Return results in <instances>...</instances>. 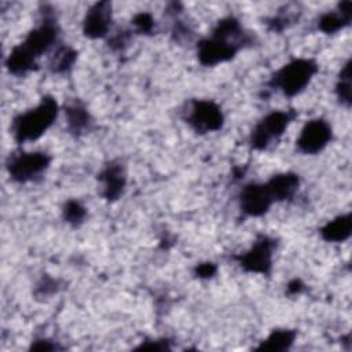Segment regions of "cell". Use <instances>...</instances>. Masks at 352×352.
I'll use <instances>...</instances> for the list:
<instances>
[{"label": "cell", "instance_id": "25", "mask_svg": "<svg viewBox=\"0 0 352 352\" xmlns=\"http://www.w3.org/2000/svg\"><path fill=\"white\" fill-rule=\"evenodd\" d=\"M302 287H304V285L298 280V279H294V280H292L290 283H289V286H287V289H289V292L290 293H293V294H296V293H300L301 290H302Z\"/></svg>", "mask_w": 352, "mask_h": 352}, {"label": "cell", "instance_id": "13", "mask_svg": "<svg viewBox=\"0 0 352 352\" xmlns=\"http://www.w3.org/2000/svg\"><path fill=\"white\" fill-rule=\"evenodd\" d=\"M265 184L274 201H285L294 195V192L298 188L300 180L296 173L287 172L272 176Z\"/></svg>", "mask_w": 352, "mask_h": 352}, {"label": "cell", "instance_id": "24", "mask_svg": "<svg viewBox=\"0 0 352 352\" xmlns=\"http://www.w3.org/2000/svg\"><path fill=\"white\" fill-rule=\"evenodd\" d=\"M30 349H36V351H52V349H56V345L50 344V341H47V340H40V341H36L34 344H32Z\"/></svg>", "mask_w": 352, "mask_h": 352}, {"label": "cell", "instance_id": "8", "mask_svg": "<svg viewBox=\"0 0 352 352\" xmlns=\"http://www.w3.org/2000/svg\"><path fill=\"white\" fill-rule=\"evenodd\" d=\"M331 140V126L322 118L308 121L297 139V147L304 154L322 151Z\"/></svg>", "mask_w": 352, "mask_h": 352}, {"label": "cell", "instance_id": "22", "mask_svg": "<svg viewBox=\"0 0 352 352\" xmlns=\"http://www.w3.org/2000/svg\"><path fill=\"white\" fill-rule=\"evenodd\" d=\"M133 25L139 33H150L154 28V19L147 12H140L133 18Z\"/></svg>", "mask_w": 352, "mask_h": 352}, {"label": "cell", "instance_id": "10", "mask_svg": "<svg viewBox=\"0 0 352 352\" xmlns=\"http://www.w3.org/2000/svg\"><path fill=\"white\" fill-rule=\"evenodd\" d=\"M274 199L267 184H257L250 183L245 186L241 191L239 205L241 210L248 216H261L264 214L270 206L272 205Z\"/></svg>", "mask_w": 352, "mask_h": 352}, {"label": "cell", "instance_id": "19", "mask_svg": "<svg viewBox=\"0 0 352 352\" xmlns=\"http://www.w3.org/2000/svg\"><path fill=\"white\" fill-rule=\"evenodd\" d=\"M77 58V52L70 47H60L50 60V67L54 73H62L72 67Z\"/></svg>", "mask_w": 352, "mask_h": 352}, {"label": "cell", "instance_id": "9", "mask_svg": "<svg viewBox=\"0 0 352 352\" xmlns=\"http://www.w3.org/2000/svg\"><path fill=\"white\" fill-rule=\"evenodd\" d=\"M239 45L235 43L212 34V37L199 41L198 59L205 66H214L217 63L230 60L238 52Z\"/></svg>", "mask_w": 352, "mask_h": 352}, {"label": "cell", "instance_id": "18", "mask_svg": "<svg viewBox=\"0 0 352 352\" xmlns=\"http://www.w3.org/2000/svg\"><path fill=\"white\" fill-rule=\"evenodd\" d=\"M65 111H66L67 126H69L70 132L80 133L85 128H88V125L91 122V117L82 104H80L78 102H74V103L69 104Z\"/></svg>", "mask_w": 352, "mask_h": 352}, {"label": "cell", "instance_id": "21", "mask_svg": "<svg viewBox=\"0 0 352 352\" xmlns=\"http://www.w3.org/2000/svg\"><path fill=\"white\" fill-rule=\"evenodd\" d=\"M85 208L78 202V201H74V199H70L63 206V217L67 223L70 224H80L84 217H85Z\"/></svg>", "mask_w": 352, "mask_h": 352}, {"label": "cell", "instance_id": "14", "mask_svg": "<svg viewBox=\"0 0 352 352\" xmlns=\"http://www.w3.org/2000/svg\"><path fill=\"white\" fill-rule=\"evenodd\" d=\"M352 3L344 1L338 7V12L323 14L319 19V29L324 33H334L346 26L351 21Z\"/></svg>", "mask_w": 352, "mask_h": 352}, {"label": "cell", "instance_id": "16", "mask_svg": "<svg viewBox=\"0 0 352 352\" xmlns=\"http://www.w3.org/2000/svg\"><path fill=\"white\" fill-rule=\"evenodd\" d=\"M296 330L278 329L274 330L258 346L257 351H285L292 346L296 340Z\"/></svg>", "mask_w": 352, "mask_h": 352}, {"label": "cell", "instance_id": "6", "mask_svg": "<svg viewBox=\"0 0 352 352\" xmlns=\"http://www.w3.org/2000/svg\"><path fill=\"white\" fill-rule=\"evenodd\" d=\"M275 245V241L270 236H260L250 250L236 256L238 264L248 272L270 274L272 268V254Z\"/></svg>", "mask_w": 352, "mask_h": 352}, {"label": "cell", "instance_id": "4", "mask_svg": "<svg viewBox=\"0 0 352 352\" xmlns=\"http://www.w3.org/2000/svg\"><path fill=\"white\" fill-rule=\"evenodd\" d=\"M51 162V157L44 151L18 153L8 157L7 170L14 182L25 183L40 176Z\"/></svg>", "mask_w": 352, "mask_h": 352}, {"label": "cell", "instance_id": "20", "mask_svg": "<svg viewBox=\"0 0 352 352\" xmlns=\"http://www.w3.org/2000/svg\"><path fill=\"white\" fill-rule=\"evenodd\" d=\"M337 96L341 103L349 106L351 103V62L348 60L342 67L337 84Z\"/></svg>", "mask_w": 352, "mask_h": 352}, {"label": "cell", "instance_id": "17", "mask_svg": "<svg viewBox=\"0 0 352 352\" xmlns=\"http://www.w3.org/2000/svg\"><path fill=\"white\" fill-rule=\"evenodd\" d=\"M34 66H36V59L28 55L19 45L14 47L6 59V67L8 69L10 73L15 76L26 74L28 72L33 70Z\"/></svg>", "mask_w": 352, "mask_h": 352}, {"label": "cell", "instance_id": "3", "mask_svg": "<svg viewBox=\"0 0 352 352\" xmlns=\"http://www.w3.org/2000/svg\"><path fill=\"white\" fill-rule=\"evenodd\" d=\"M296 117L294 111H272L267 114L252 131L250 135V144L256 150H265L268 148L274 142H276L292 120Z\"/></svg>", "mask_w": 352, "mask_h": 352}, {"label": "cell", "instance_id": "11", "mask_svg": "<svg viewBox=\"0 0 352 352\" xmlns=\"http://www.w3.org/2000/svg\"><path fill=\"white\" fill-rule=\"evenodd\" d=\"M111 21V4L109 1H100L94 4L84 19V34L89 38L104 37L110 29Z\"/></svg>", "mask_w": 352, "mask_h": 352}, {"label": "cell", "instance_id": "12", "mask_svg": "<svg viewBox=\"0 0 352 352\" xmlns=\"http://www.w3.org/2000/svg\"><path fill=\"white\" fill-rule=\"evenodd\" d=\"M102 195L107 201H116L125 187V170L120 162H110L100 173Z\"/></svg>", "mask_w": 352, "mask_h": 352}, {"label": "cell", "instance_id": "1", "mask_svg": "<svg viewBox=\"0 0 352 352\" xmlns=\"http://www.w3.org/2000/svg\"><path fill=\"white\" fill-rule=\"evenodd\" d=\"M58 103L51 96H44L41 102L25 113L18 114L11 124V132L18 143L38 139L55 121Z\"/></svg>", "mask_w": 352, "mask_h": 352}, {"label": "cell", "instance_id": "15", "mask_svg": "<svg viewBox=\"0 0 352 352\" xmlns=\"http://www.w3.org/2000/svg\"><path fill=\"white\" fill-rule=\"evenodd\" d=\"M351 230H352V220H351V214L348 213L329 221L324 227H322L320 235L324 241H329V242H342L349 238Z\"/></svg>", "mask_w": 352, "mask_h": 352}, {"label": "cell", "instance_id": "5", "mask_svg": "<svg viewBox=\"0 0 352 352\" xmlns=\"http://www.w3.org/2000/svg\"><path fill=\"white\" fill-rule=\"evenodd\" d=\"M186 121L199 133L219 131L223 126L224 116L219 104L212 100H194L188 107Z\"/></svg>", "mask_w": 352, "mask_h": 352}, {"label": "cell", "instance_id": "7", "mask_svg": "<svg viewBox=\"0 0 352 352\" xmlns=\"http://www.w3.org/2000/svg\"><path fill=\"white\" fill-rule=\"evenodd\" d=\"M56 38H58L56 22L54 21V18L48 15V12H45L43 22L28 33V36L19 44V47L28 55L36 59L43 52H45L56 41Z\"/></svg>", "mask_w": 352, "mask_h": 352}, {"label": "cell", "instance_id": "23", "mask_svg": "<svg viewBox=\"0 0 352 352\" xmlns=\"http://www.w3.org/2000/svg\"><path fill=\"white\" fill-rule=\"evenodd\" d=\"M216 271H217V268H216V265L212 264V263L199 264V265L197 267V270H195V272H197V275H198L199 278H210V276H213V275L216 274Z\"/></svg>", "mask_w": 352, "mask_h": 352}, {"label": "cell", "instance_id": "2", "mask_svg": "<svg viewBox=\"0 0 352 352\" xmlns=\"http://www.w3.org/2000/svg\"><path fill=\"white\" fill-rule=\"evenodd\" d=\"M318 72V65L312 59H293L283 65L272 76L270 85L282 91L286 96H296L309 84Z\"/></svg>", "mask_w": 352, "mask_h": 352}]
</instances>
